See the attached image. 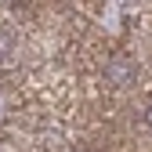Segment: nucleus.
Listing matches in <instances>:
<instances>
[{"label": "nucleus", "instance_id": "f257e3e1", "mask_svg": "<svg viewBox=\"0 0 152 152\" xmlns=\"http://www.w3.org/2000/svg\"><path fill=\"white\" fill-rule=\"evenodd\" d=\"M145 123H148V127H152V105H148V109H145Z\"/></svg>", "mask_w": 152, "mask_h": 152}]
</instances>
